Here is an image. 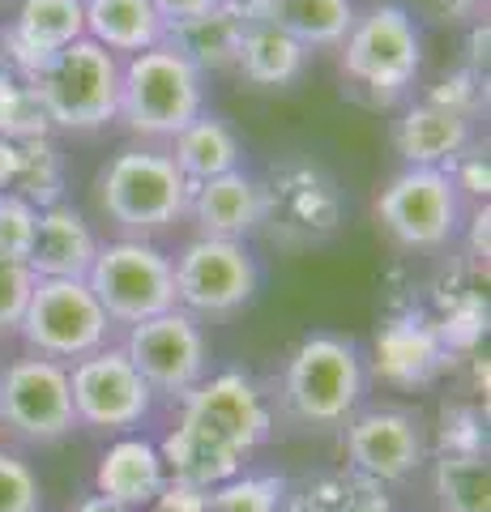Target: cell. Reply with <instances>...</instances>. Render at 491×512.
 <instances>
[{
    "label": "cell",
    "mask_w": 491,
    "mask_h": 512,
    "mask_svg": "<svg viewBox=\"0 0 491 512\" xmlns=\"http://www.w3.org/2000/svg\"><path fill=\"white\" fill-rule=\"evenodd\" d=\"M99 210L124 235L154 239L188 218V192L193 184L180 175L163 146H124L99 171Z\"/></svg>",
    "instance_id": "obj_4"
},
{
    "label": "cell",
    "mask_w": 491,
    "mask_h": 512,
    "mask_svg": "<svg viewBox=\"0 0 491 512\" xmlns=\"http://www.w3.org/2000/svg\"><path fill=\"white\" fill-rule=\"evenodd\" d=\"M176 265V308L197 320H223L244 312L261 295V261L244 239L193 235L171 256Z\"/></svg>",
    "instance_id": "obj_10"
},
{
    "label": "cell",
    "mask_w": 491,
    "mask_h": 512,
    "mask_svg": "<svg viewBox=\"0 0 491 512\" xmlns=\"http://www.w3.org/2000/svg\"><path fill=\"white\" fill-rule=\"evenodd\" d=\"M73 512H133V508H124L116 500H107V495H86L82 504H77Z\"/></svg>",
    "instance_id": "obj_44"
},
{
    "label": "cell",
    "mask_w": 491,
    "mask_h": 512,
    "mask_svg": "<svg viewBox=\"0 0 491 512\" xmlns=\"http://www.w3.org/2000/svg\"><path fill=\"white\" fill-rule=\"evenodd\" d=\"M432 491H436L440 512H491L487 453H436Z\"/></svg>",
    "instance_id": "obj_28"
},
{
    "label": "cell",
    "mask_w": 491,
    "mask_h": 512,
    "mask_svg": "<svg viewBox=\"0 0 491 512\" xmlns=\"http://www.w3.org/2000/svg\"><path fill=\"white\" fill-rule=\"evenodd\" d=\"M171 483L163 453H158V440L129 431V436H112V444L99 453V466H94V495H107L133 512H146L163 487Z\"/></svg>",
    "instance_id": "obj_19"
},
{
    "label": "cell",
    "mask_w": 491,
    "mask_h": 512,
    "mask_svg": "<svg viewBox=\"0 0 491 512\" xmlns=\"http://www.w3.org/2000/svg\"><path fill=\"white\" fill-rule=\"evenodd\" d=\"M368 355L346 333L316 329L291 350L282 372V406L295 423L312 431L346 427L351 414L368 402Z\"/></svg>",
    "instance_id": "obj_3"
},
{
    "label": "cell",
    "mask_w": 491,
    "mask_h": 512,
    "mask_svg": "<svg viewBox=\"0 0 491 512\" xmlns=\"http://www.w3.org/2000/svg\"><path fill=\"white\" fill-rule=\"evenodd\" d=\"M112 333V316L94 299L86 278H39L18 325V338L26 342L30 355L56 359L65 367L112 346Z\"/></svg>",
    "instance_id": "obj_9"
},
{
    "label": "cell",
    "mask_w": 491,
    "mask_h": 512,
    "mask_svg": "<svg viewBox=\"0 0 491 512\" xmlns=\"http://www.w3.org/2000/svg\"><path fill=\"white\" fill-rule=\"evenodd\" d=\"M423 99H432L440 107L462 111V116L479 120L487 111V73H474V69H466V64H457L453 73L440 77V86H432L423 94Z\"/></svg>",
    "instance_id": "obj_34"
},
{
    "label": "cell",
    "mask_w": 491,
    "mask_h": 512,
    "mask_svg": "<svg viewBox=\"0 0 491 512\" xmlns=\"http://www.w3.org/2000/svg\"><path fill=\"white\" fill-rule=\"evenodd\" d=\"M0 512H43V478L9 444H0Z\"/></svg>",
    "instance_id": "obj_33"
},
{
    "label": "cell",
    "mask_w": 491,
    "mask_h": 512,
    "mask_svg": "<svg viewBox=\"0 0 491 512\" xmlns=\"http://www.w3.org/2000/svg\"><path fill=\"white\" fill-rule=\"evenodd\" d=\"M9 26L35 52L56 56L60 47L86 39V5L82 0H18Z\"/></svg>",
    "instance_id": "obj_27"
},
{
    "label": "cell",
    "mask_w": 491,
    "mask_h": 512,
    "mask_svg": "<svg viewBox=\"0 0 491 512\" xmlns=\"http://www.w3.org/2000/svg\"><path fill=\"white\" fill-rule=\"evenodd\" d=\"M240 39H244V26L223 9L188 18L180 26H167V35H163V43L171 47V52H180L201 77L231 73L235 56H240Z\"/></svg>",
    "instance_id": "obj_25"
},
{
    "label": "cell",
    "mask_w": 491,
    "mask_h": 512,
    "mask_svg": "<svg viewBox=\"0 0 491 512\" xmlns=\"http://www.w3.org/2000/svg\"><path fill=\"white\" fill-rule=\"evenodd\" d=\"M86 286L116 329L141 325V320L176 308V265H171V252H163L154 239L116 235L99 244Z\"/></svg>",
    "instance_id": "obj_7"
},
{
    "label": "cell",
    "mask_w": 491,
    "mask_h": 512,
    "mask_svg": "<svg viewBox=\"0 0 491 512\" xmlns=\"http://www.w3.org/2000/svg\"><path fill=\"white\" fill-rule=\"evenodd\" d=\"M466 214L470 201L436 167H402L376 197L380 227L406 252H445L462 239Z\"/></svg>",
    "instance_id": "obj_8"
},
{
    "label": "cell",
    "mask_w": 491,
    "mask_h": 512,
    "mask_svg": "<svg viewBox=\"0 0 491 512\" xmlns=\"http://www.w3.org/2000/svg\"><path fill=\"white\" fill-rule=\"evenodd\" d=\"M487 231H491V210H487V201H483V205H474V210L466 214V227H462L466 248H470V261H487V252H491Z\"/></svg>",
    "instance_id": "obj_42"
},
{
    "label": "cell",
    "mask_w": 491,
    "mask_h": 512,
    "mask_svg": "<svg viewBox=\"0 0 491 512\" xmlns=\"http://www.w3.org/2000/svg\"><path fill=\"white\" fill-rule=\"evenodd\" d=\"M150 5L163 26H180L188 18H201V13H214L218 0H150Z\"/></svg>",
    "instance_id": "obj_41"
},
{
    "label": "cell",
    "mask_w": 491,
    "mask_h": 512,
    "mask_svg": "<svg viewBox=\"0 0 491 512\" xmlns=\"http://www.w3.org/2000/svg\"><path fill=\"white\" fill-rule=\"evenodd\" d=\"M69 389H73L77 427L103 431V436H129V431H141L158 406L150 384L141 380V372L129 363V355H124L116 342L69 363Z\"/></svg>",
    "instance_id": "obj_13"
},
{
    "label": "cell",
    "mask_w": 491,
    "mask_h": 512,
    "mask_svg": "<svg viewBox=\"0 0 491 512\" xmlns=\"http://www.w3.org/2000/svg\"><path fill=\"white\" fill-rule=\"evenodd\" d=\"M0 427L39 448L69 440L77 431L69 367L30 350L0 367Z\"/></svg>",
    "instance_id": "obj_12"
},
{
    "label": "cell",
    "mask_w": 491,
    "mask_h": 512,
    "mask_svg": "<svg viewBox=\"0 0 491 512\" xmlns=\"http://www.w3.org/2000/svg\"><path fill=\"white\" fill-rule=\"evenodd\" d=\"M167 154L193 188L205 184V180H218V175L240 171L248 163L244 137L235 133V124L227 116H218V111H210V107L167 141Z\"/></svg>",
    "instance_id": "obj_21"
},
{
    "label": "cell",
    "mask_w": 491,
    "mask_h": 512,
    "mask_svg": "<svg viewBox=\"0 0 491 512\" xmlns=\"http://www.w3.org/2000/svg\"><path fill=\"white\" fill-rule=\"evenodd\" d=\"M274 436V406L257 380L240 367L210 372L180 402L176 427L158 440L171 483L214 491L244 474L248 457Z\"/></svg>",
    "instance_id": "obj_1"
},
{
    "label": "cell",
    "mask_w": 491,
    "mask_h": 512,
    "mask_svg": "<svg viewBox=\"0 0 491 512\" xmlns=\"http://www.w3.org/2000/svg\"><path fill=\"white\" fill-rule=\"evenodd\" d=\"M0 137H5V141L56 137L52 120H47V111H43L39 94H35V86L18 82V77H9V82L0 86Z\"/></svg>",
    "instance_id": "obj_32"
},
{
    "label": "cell",
    "mask_w": 491,
    "mask_h": 512,
    "mask_svg": "<svg viewBox=\"0 0 491 512\" xmlns=\"http://www.w3.org/2000/svg\"><path fill=\"white\" fill-rule=\"evenodd\" d=\"M308 64H312V52L304 43H295L274 22H257V26H244L240 56H235L231 73H240V82L252 90H291L308 73Z\"/></svg>",
    "instance_id": "obj_22"
},
{
    "label": "cell",
    "mask_w": 491,
    "mask_h": 512,
    "mask_svg": "<svg viewBox=\"0 0 491 512\" xmlns=\"http://www.w3.org/2000/svg\"><path fill=\"white\" fill-rule=\"evenodd\" d=\"M449 180L457 184V192H462L466 201L483 205V201H487V192H491V163H487V150L470 146V150L449 167Z\"/></svg>",
    "instance_id": "obj_38"
},
{
    "label": "cell",
    "mask_w": 491,
    "mask_h": 512,
    "mask_svg": "<svg viewBox=\"0 0 491 512\" xmlns=\"http://www.w3.org/2000/svg\"><path fill=\"white\" fill-rule=\"evenodd\" d=\"M9 77H13V73H9V64H5V52H0V86H5Z\"/></svg>",
    "instance_id": "obj_45"
},
{
    "label": "cell",
    "mask_w": 491,
    "mask_h": 512,
    "mask_svg": "<svg viewBox=\"0 0 491 512\" xmlns=\"http://www.w3.org/2000/svg\"><path fill=\"white\" fill-rule=\"evenodd\" d=\"M287 487L291 483L282 474L244 470L205 491V500H210V512H287Z\"/></svg>",
    "instance_id": "obj_30"
},
{
    "label": "cell",
    "mask_w": 491,
    "mask_h": 512,
    "mask_svg": "<svg viewBox=\"0 0 491 512\" xmlns=\"http://www.w3.org/2000/svg\"><path fill=\"white\" fill-rule=\"evenodd\" d=\"M287 512H398L389 487L355 470H325L287 487Z\"/></svg>",
    "instance_id": "obj_24"
},
{
    "label": "cell",
    "mask_w": 491,
    "mask_h": 512,
    "mask_svg": "<svg viewBox=\"0 0 491 512\" xmlns=\"http://www.w3.org/2000/svg\"><path fill=\"white\" fill-rule=\"evenodd\" d=\"M103 239L94 235L90 218L69 201H56L39 210L35 244L26 252V265L35 278H86Z\"/></svg>",
    "instance_id": "obj_20"
},
{
    "label": "cell",
    "mask_w": 491,
    "mask_h": 512,
    "mask_svg": "<svg viewBox=\"0 0 491 512\" xmlns=\"http://www.w3.org/2000/svg\"><path fill=\"white\" fill-rule=\"evenodd\" d=\"M432 320L453 355H466V350H474L487 338V295L474 291V286L470 291H457L449 295L445 308L432 312Z\"/></svg>",
    "instance_id": "obj_31"
},
{
    "label": "cell",
    "mask_w": 491,
    "mask_h": 512,
    "mask_svg": "<svg viewBox=\"0 0 491 512\" xmlns=\"http://www.w3.org/2000/svg\"><path fill=\"white\" fill-rule=\"evenodd\" d=\"M427 466V431L402 406H359L346 423V470L398 487Z\"/></svg>",
    "instance_id": "obj_15"
},
{
    "label": "cell",
    "mask_w": 491,
    "mask_h": 512,
    "mask_svg": "<svg viewBox=\"0 0 491 512\" xmlns=\"http://www.w3.org/2000/svg\"><path fill=\"white\" fill-rule=\"evenodd\" d=\"M146 512H210V500H205V491H197V487L167 483L163 495H158Z\"/></svg>",
    "instance_id": "obj_40"
},
{
    "label": "cell",
    "mask_w": 491,
    "mask_h": 512,
    "mask_svg": "<svg viewBox=\"0 0 491 512\" xmlns=\"http://www.w3.org/2000/svg\"><path fill=\"white\" fill-rule=\"evenodd\" d=\"M453 350L440 338L432 312L402 308L376 325L368 372H376L389 389H427L453 367Z\"/></svg>",
    "instance_id": "obj_16"
},
{
    "label": "cell",
    "mask_w": 491,
    "mask_h": 512,
    "mask_svg": "<svg viewBox=\"0 0 491 512\" xmlns=\"http://www.w3.org/2000/svg\"><path fill=\"white\" fill-rule=\"evenodd\" d=\"M346 222V192L312 158H287L265 180V227L287 244H325ZM261 227V231H265Z\"/></svg>",
    "instance_id": "obj_14"
},
{
    "label": "cell",
    "mask_w": 491,
    "mask_h": 512,
    "mask_svg": "<svg viewBox=\"0 0 491 512\" xmlns=\"http://www.w3.org/2000/svg\"><path fill=\"white\" fill-rule=\"evenodd\" d=\"M423 73V26L402 0H376L355 13L342 39V82L368 107H402Z\"/></svg>",
    "instance_id": "obj_2"
},
{
    "label": "cell",
    "mask_w": 491,
    "mask_h": 512,
    "mask_svg": "<svg viewBox=\"0 0 491 512\" xmlns=\"http://www.w3.org/2000/svg\"><path fill=\"white\" fill-rule=\"evenodd\" d=\"M389 141H393V154L402 158V167L449 171L474 146V120L432 99H415V103H402Z\"/></svg>",
    "instance_id": "obj_17"
},
{
    "label": "cell",
    "mask_w": 491,
    "mask_h": 512,
    "mask_svg": "<svg viewBox=\"0 0 491 512\" xmlns=\"http://www.w3.org/2000/svg\"><path fill=\"white\" fill-rule=\"evenodd\" d=\"M82 5H86V39L107 47L120 60L150 52L167 35V26L158 22L150 0H82Z\"/></svg>",
    "instance_id": "obj_23"
},
{
    "label": "cell",
    "mask_w": 491,
    "mask_h": 512,
    "mask_svg": "<svg viewBox=\"0 0 491 512\" xmlns=\"http://www.w3.org/2000/svg\"><path fill=\"white\" fill-rule=\"evenodd\" d=\"M427 9L445 26H474L487 18V0H427Z\"/></svg>",
    "instance_id": "obj_39"
},
{
    "label": "cell",
    "mask_w": 491,
    "mask_h": 512,
    "mask_svg": "<svg viewBox=\"0 0 491 512\" xmlns=\"http://www.w3.org/2000/svg\"><path fill=\"white\" fill-rule=\"evenodd\" d=\"M205 111V77L167 43L137 52L120 64V111L124 124L141 146L171 141Z\"/></svg>",
    "instance_id": "obj_5"
},
{
    "label": "cell",
    "mask_w": 491,
    "mask_h": 512,
    "mask_svg": "<svg viewBox=\"0 0 491 512\" xmlns=\"http://www.w3.org/2000/svg\"><path fill=\"white\" fill-rule=\"evenodd\" d=\"M35 274H30L26 261H9L0 256V338L18 333L22 316H26V303H30V291H35Z\"/></svg>",
    "instance_id": "obj_36"
},
{
    "label": "cell",
    "mask_w": 491,
    "mask_h": 512,
    "mask_svg": "<svg viewBox=\"0 0 491 512\" xmlns=\"http://www.w3.org/2000/svg\"><path fill=\"white\" fill-rule=\"evenodd\" d=\"M69 188V171H65V150H60L56 137H39V141H22V167L18 180H13V197L30 201L35 210L65 201Z\"/></svg>",
    "instance_id": "obj_29"
},
{
    "label": "cell",
    "mask_w": 491,
    "mask_h": 512,
    "mask_svg": "<svg viewBox=\"0 0 491 512\" xmlns=\"http://www.w3.org/2000/svg\"><path fill=\"white\" fill-rule=\"evenodd\" d=\"M355 13V0H269L265 22L287 30L308 52H325V47H342L346 30L355 26Z\"/></svg>",
    "instance_id": "obj_26"
},
{
    "label": "cell",
    "mask_w": 491,
    "mask_h": 512,
    "mask_svg": "<svg viewBox=\"0 0 491 512\" xmlns=\"http://www.w3.org/2000/svg\"><path fill=\"white\" fill-rule=\"evenodd\" d=\"M120 56L107 47L77 39L47 60L35 94L52 120V133H103L116 124L120 111Z\"/></svg>",
    "instance_id": "obj_6"
},
{
    "label": "cell",
    "mask_w": 491,
    "mask_h": 512,
    "mask_svg": "<svg viewBox=\"0 0 491 512\" xmlns=\"http://www.w3.org/2000/svg\"><path fill=\"white\" fill-rule=\"evenodd\" d=\"M120 350L141 372V380L150 384L154 402H171V406H180L214 372V346L205 338V325L180 308L129 325Z\"/></svg>",
    "instance_id": "obj_11"
},
{
    "label": "cell",
    "mask_w": 491,
    "mask_h": 512,
    "mask_svg": "<svg viewBox=\"0 0 491 512\" xmlns=\"http://www.w3.org/2000/svg\"><path fill=\"white\" fill-rule=\"evenodd\" d=\"M188 218L197 222V235L210 239H244L265 227V180L248 167L205 180L188 192Z\"/></svg>",
    "instance_id": "obj_18"
},
{
    "label": "cell",
    "mask_w": 491,
    "mask_h": 512,
    "mask_svg": "<svg viewBox=\"0 0 491 512\" xmlns=\"http://www.w3.org/2000/svg\"><path fill=\"white\" fill-rule=\"evenodd\" d=\"M440 453H487L483 414L466 410V406L445 410V427H440Z\"/></svg>",
    "instance_id": "obj_37"
},
{
    "label": "cell",
    "mask_w": 491,
    "mask_h": 512,
    "mask_svg": "<svg viewBox=\"0 0 491 512\" xmlns=\"http://www.w3.org/2000/svg\"><path fill=\"white\" fill-rule=\"evenodd\" d=\"M218 9L231 13L240 26H257L269 18V0H218Z\"/></svg>",
    "instance_id": "obj_43"
},
{
    "label": "cell",
    "mask_w": 491,
    "mask_h": 512,
    "mask_svg": "<svg viewBox=\"0 0 491 512\" xmlns=\"http://www.w3.org/2000/svg\"><path fill=\"white\" fill-rule=\"evenodd\" d=\"M35 227H39V210L13 192H0V256L9 261H26L30 244H35Z\"/></svg>",
    "instance_id": "obj_35"
}]
</instances>
